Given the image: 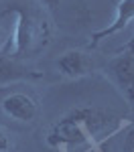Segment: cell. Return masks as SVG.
Here are the masks:
<instances>
[{
    "mask_svg": "<svg viewBox=\"0 0 134 152\" xmlns=\"http://www.w3.org/2000/svg\"><path fill=\"white\" fill-rule=\"evenodd\" d=\"M14 33H12V55L14 57H29L35 55L49 43V28L41 16L35 12L14 8Z\"/></svg>",
    "mask_w": 134,
    "mask_h": 152,
    "instance_id": "2",
    "label": "cell"
},
{
    "mask_svg": "<svg viewBox=\"0 0 134 152\" xmlns=\"http://www.w3.org/2000/svg\"><path fill=\"white\" fill-rule=\"evenodd\" d=\"M2 112L8 118L16 120V122H35V118L39 116V105L31 95L23 94V91H12V94L2 97Z\"/></svg>",
    "mask_w": 134,
    "mask_h": 152,
    "instance_id": "4",
    "label": "cell"
},
{
    "mask_svg": "<svg viewBox=\"0 0 134 152\" xmlns=\"http://www.w3.org/2000/svg\"><path fill=\"white\" fill-rule=\"evenodd\" d=\"M120 128V118L102 107H77L53 126L49 144H94Z\"/></svg>",
    "mask_w": 134,
    "mask_h": 152,
    "instance_id": "1",
    "label": "cell"
},
{
    "mask_svg": "<svg viewBox=\"0 0 134 152\" xmlns=\"http://www.w3.org/2000/svg\"><path fill=\"white\" fill-rule=\"evenodd\" d=\"M8 150H10V140L4 134V130L0 128V152H8Z\"/></svg>",
    "mask_w": 134,
    "mask_h": 152,
    "instance_id": "9",
    "label": "cell"
},
{
    "mask_svg": "<svg viewBox=\"0 0 134 152\" xmlns=\"http://www.w3.org/2000/svg\"><path fill=\"white\" fill-rule=\"evenodd\" d=\"M41 77H43L41 71L31 69L23 63H18L16 59L0 55V85H8V83L16 81H33V79H41Z\"/></svg>",
    "mask_w": 134,
    "mask_h": 152,
    "instance_id": "7",
    "label": "cell"
},
{
    "mask_svg": "<svg viewBox=\"0 0 134 152\" xmlns=\"http://www.w3.org/2000/svg\"><path fill=\"white\" fill-rule=\"evenodd\" d=\"M108 75L114 79L124 97L134 104V51L126 49L122 55H116L108 63Z\"/></svg>",
    "mask_w": 134,
    "mask_h": 152,
    "instance_id": "3",
    "label": "cell"
},
{
    "mask_svg": "<svg viewBox=\"0 0 134 152\" xmlns=\"http://www.w3.org/2000/svg\"><path fill=\"white\" fill-rule=\"evenodd\" d=\"M59 2H61V0H41V4H43V6H45L47 10H51V12H55V10H57Z\"/></svg>",
    "mask_w": 134,
    "mask_h": 152,
    "instance_id": "10",
    "label": "cell"
},
{
    "mask_svg": "<svg viewBox=\"0 0 134 152\" xmlns=\"http://www.w3.org/2000/svg\"><path fill=\"white\" fill-rule=\"evenodd\" d=\"M94 67L92 59L85 55L83 51H65L59 59H57V69L63 77L69 79H79L87 75Z\"/></svg>",
    "mask_w": 134,
    "mask_h": 152,
    "instance_id": "6",
    "label": "cell"
},
{
    "mask_svg": "<svg viewBox=\"0 0 134 152\" xmlns=\"http://www.w3.org/2000/svg\"><path fill=\"white\" fill-rule=\"evenodd\" d=\"M12 33H14V24L2 23V16H0V55H6V51L10 49Z\"/></svg>",
    "mask_w": 134,
    "mask_h": 152,
    "instance_id": "8",
    "label": "cell"
},
{
    "mask_svg": "<svg viewBox=\"0 0 134 152\" xmlns=\"http://www.w3.org/2000/svg\"><path fill=\"white\" fill-rule=\"evenodd\" d=\"M130 20H134V0H118L116 16H114L112 24H108L106 28H102V31L94 33L89 47H92V49L97 47L102 41H106V39H110V37H114L116 33H120L122 28H126V26H128Z\"/></svg>",
    "mask_w": 134,
    "mask_h": 152,
    "instance_id": "5",
    "label": "cell"
},
{
    "mask_svg": "<svg viewBox=\"0 0 134 152\" xmlns=\"http://www.w3.org/2000/svg\"><path fill=\"white\" fill-rule=\"evenodd\" d=\"M89 152H97V150H89Z\"/></svg>",
    "mask_w": 134,
    "mask_h": 152,
    "instance_id": "11",
    "label": "cell"
}]
</instances>
